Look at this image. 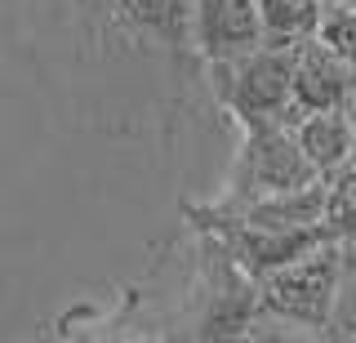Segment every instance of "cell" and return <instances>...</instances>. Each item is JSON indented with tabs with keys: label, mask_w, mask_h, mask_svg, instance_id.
I'll return each instance as SVG.
<instances>
[{
	"label": "cell",
	"mask_w": 356,
	"mask_h": 343,
	"mask_svg": "<svg viewBox=\"0 0 356 343\" xmlns=\"http://www.w3.org/2000/svg\"><path fill=\"white\" fill-rule=\"evenodd\" d=\"M334 281H339V241H325L307 259L276 268L263 276V308L276 317H289L298 326H330V303H334Z\"/></svg>",
	"instance_id": "1"
},
{
	"label": "cell",
	"mask_w": 356,
	"mask_h": 343,
	"mask_svg": "<svg viewBox=\"0 0 356 343\" xmlns=\"http://www.w3.org/2000/svg\"><path fill=\"white\" fill-rule=\"evenodd\" d=\"M289 67H294V45H263L245 54L241 63H227L232 72L227 107L245 125H259V120H289L294 125L298 112L289 103Z\"/></svg>",
	"instance_id": "2"
},
{
	"label": "cell",
	"mask_w": 356,
	"mask_h": 343,
	"mask_svg": "<svg viewBox=\"0 0 356 343\" xmlns=\"http://www.w3.org/2000/svg\"><path fill=\"white\" fill-rule=\"evenodd\" d=\"M241 179H245L250 196H276V192H294V187L316 183L321 174L298 152V138H294L289 120H259V125H250Z\"/></svg>",
	"instance_id": "3"
},
{
	"label": "cell",
	"mask_w": 356,
	"mask_h": 343,
	"mask_svg": "<svg viewBox=\"0 0 356 343\" xmlns=\"http://www.w3.org/2000/svg\"><path fill=\"white\" fill-rule=\"evenodd\" d=\"M356 90V67L325 49L316 36H303L294 45V67H289V103L294 112H330V107H348Z\"/></svg>",
	"instance_id": "4"
},
{
	"label": "cell",
	"mask_w": 356,
	"mask_h": 343,
	"mask_svg": "<svg viewBox=\"0 0 356 343\" xmlns=\"http://www.w3.org/2000/svg\"><path fill=\"white\" fill-rule=\"evenodd\" d=\"M196 40L214 67L241 63L245 54L263 49L259 0H196Z\"/></svg>",
	"instance_id": "5"
},
{
	"label": "cell",
	"mask_w": 356,
	"mask_h": 343,
	"mask_svg": "<svg viewBox=\"0 0 356 343\" xmlns=\"http://www.w3.org/2000/svg\"><path fill=\"white\" fill-rule=\"evenodd\" d=\"M294 138H298V152L307 157V165L321 179H330V174H339L343 165L356 161V129H352L348 107L303 112L294 120Z\"/></svg>",
	"instance_id": "6"
},
{
	"label": "cell",
	"mask_w": 356,
	"mask_h": 343,
	"mask_svg": "<svg viewBox=\"0 0 356 343\" xmlns=\"http://www.w3.org/2000/svg\"><path fill=\"white\" fill-rule=\"evenodd\" d=\"M325 214V179L294 187V192H276V196H254L245 205V228L254 232H303V228H321Z\"/></svg>",
	"instance_id": "7"
},
{
	"label": "cell",
	"mask_w": 356,
	"mask_h": 343,
	"mask_svg": "<svg viewBox=\"0 0 356 343\" xmlns=\"http://www.w3.org/2000/svg\"><path fill=\"white\" fill-rule=\"evenodd\" d=\"M263 18V45H298L316 31L321 5L316 0H259Z\"/></svg>",
	"instance_id": "8"
},
{
	"label": "cell",
	"mask_w": 356,
	"mask_h": 343,
	"mask_svg": "<svg viewBox=\"0 0 356 343\" xmlns=\"http://www.w3.org/2000/svg\"><path fill=\"white\" fill-rule=\"evenodd\" d=\"M321 223L334 241H356V161L325 179V214Z\"/></svg>",
	"instance_id": "9"
},
{
	"label": "cell",
	"mask_w": 356,
	"mask_h": 343,
	"mask_svg": "<svg viewBox=\"0 0 356 343\" xmlns=\"http://www.w3.org/2000/svg\"><path fill=\"white\" fill-rule=\"evenodd\" d=\"M325 330H334V339L356 343V241H339V281H334Z\"/></svg>",
	"instance_id": "10"
},
{
	"label": "cell",
	"mask_w": 356,
	"mask_h": 343,
	"mask_svg": "<svg viewBox=\"0 0 356 343\" xmlns=\"http://www.w3.org/2000/svg\"><path fill=\"white\" fill-rule=\"evenodd\" d=\"M312 36L356 67V9H352V5H325V9H321V18H316V31H312Z\"/></svg>",
	"instance_id": "11"
},
{
	"label": "cell",
	"mask_w": 356,
	"mask_h": 343,
	"mask_svg": "<svg viewBox=\"0 0 356 343\" xmlns=\"http://www.w3.org/2000/svg\"><path fill=\"white\" fill-rule=\"evenodd\" d=\"M348 116H352V129H356V90H352V103H348Z\"/></svg>",
	"instance_id": "12"
},
{
	"label": "cell",
	"mask_w": 356,
	"mask_h": 343,
	"mask_svg": "<svg viewBox=\"0 0 356 343\" xmlns=\"http://www.w3.org/2000/svg\"><path fill=\"white\" fill-rule=\"evenodd\" d=\"M316 5H321V9H325V5H348V0H316Z\"/></svg>",
	"instance_id": "13"
},
{
	"label": "cell",
	"mask_w": 356,
	"mask_h": 343,
	"mask_svg": "<svg viewBox=\"0 0 356 343\" xmlns=\"http://www.w3.org/2000/svg\"><path fill=\"white\" fill-rule=\"evenodd\" d=\"M348 5H352V9H356V0H348Z\"/></svg>",
	"instance_id": "14"
}]
</instances>
